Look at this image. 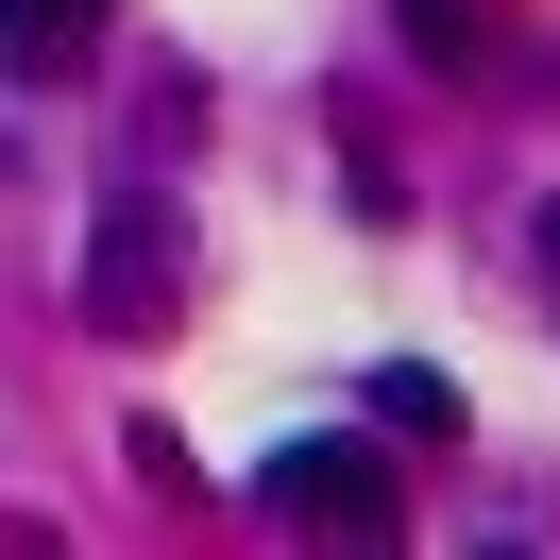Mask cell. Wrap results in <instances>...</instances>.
<instances>
[{
  "mask_svg": "<svg viewBox=\"0 0 560 560\" xmlns=\"http://www.w3.org/2000/svg\"><path fill=\"white\" fill-rule=\"evenodd\" d=\"M255 510L306 526V544H390V458L374 442H272L255 458Z\"/></svg>",
  "mask_w": 560,
  "mask_h": 560,
  "instance_id": "cell-1",
  "label": "cell"
},
{
  "mask_svg": "<svg viewBox=\"0 0 560 560\" xmlns=\"http://www.w3.org/2000/svg\"><path fill=\"white\" fill-rule=\"evenodd\" d=\"M187 221L153 205V187H119L103 221H85V323H103V340H137V323H171V289H187Z\"/></svg>",
  "mask_w": 560,
  "mask_h": 560,
  "instance_id": "cell-2",
  "label": "cell"
},
{
  "mask_svg": "<svg viewBox=\"0 0 560 560\" xmlns=\"http://www.w3.org/2000/svg\"><path fill=\"white\" fill-rule=\"evenodd\" d=\"M103 18H119V0H0V69H85V51H103Z\"/></svg>",
  "mask_w": 560,
  "mask_h": 560,
  "instance_id": "cell-3",
  "label": "cell"
},
{
  "mask_svg": "<svg viewBox=\"0 0 560 560\" xmlns=\"http://www.w3.org/2000/svg\"><path fill=\"white\" fill-rule=\"evenodd\" d=\"M374 424H390V442H458V374H424V357H374Z\"/></svg>",
  "mask_w": 560,
  "mask_h": 560,
  "instance_id": "cell-4",
  "label": "cell"
},
{
  "mask_svg": "<svg viewBox=\"0 0 560 560\" xmlns=\"http://www.w3.org/2000/svg\"><path fill=\"white\" fill-rule=\"evenodd\" d=\"M390 18H408L424 51H476V0H390Z\"/></svg>",
  "mask_w": 560,
  "mask_h": 560,
  "instance_id": "cell-5",
  "label": "cell"
},
{
  "mask_svg": "<svg viewBox=\"0 0 560 560\" xmlns=\"http://www.w3.org/2000/svg\"><path fill=\"white\" fill-rule=\"evenodd\" d=\"M526 238H544V306H560V205H544V221H526Z\"/></svg>",
  "mask_w": 560,
  "mask_h": 560,
  "instance_id": "cell-6",
  "label": "cell"
}]
</instances>
